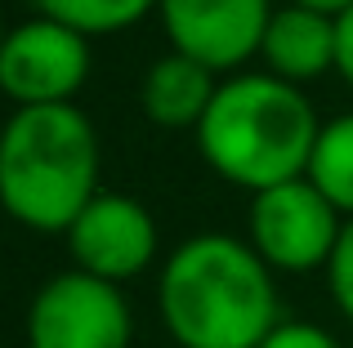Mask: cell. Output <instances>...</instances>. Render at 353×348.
Returning <instances> with one entry per match:
<instances>
[{"label":"cell","mask_w":353,"mask_h":348,"mask_svg":"<svg viewBox=\"0 0 353 348\" xmlns=\"http://www.w3.org/2000/svg\"><path fill=\"white\" fill-rule=\"evenodd\" d=\"M157 313L179 348H259L282 322L273 268L228 232L188 237L165 259Z\"/></svg>","instance_id":"cell-1"},{"label":"cell","mask_w":353,"mask_h":348,"mask_svg":"<svg viewBox=\"0 0 353 348\" xmlns=\"http://www.w3.org/2000/svg\"><path fill=\"white\" fill-rule=\"evenodd\" d=\"M99 197V134L72 103L18 107L0 130V206L32 232H68Z\"/></svg>","instance_id":"cell-2"},{"label":"cell","mask_w":353,"mask_h":348,"mask_svg":"<svg viewBox=\"0 0 353 348\" xmlns=\"http://www.w3.org/2000/svg\"><path fill=\"white\" fill-rule=\"evenodd\" d=\"M313 103L277 76H233L219 85L206 121L197 125V148L206 166L228 183L268 192L309 174L318 148Z\"/></svg>","instance_id":"cell-3"},{"label":"cell","mask_w":353,"mask_h":348,"mask_svg":"<svg viewBox=\"0 0 353 348\" xmlns=\"http://www.w3.org/2000/svg\"><path fill=\"white\" fill-rule=\"evenodd\" d=\"M23 335L27 348H130L134 313L121 286L72 268L32 295Z\"/></svg>","instance_id":"cell-4"},{"label":"cell","mask_w":353,"mask_h":348,"mask_svg":"<svg viewBox=\"0 0 353 348\" xmlns=\"http://www.w3.org/2000/svg\"><path fill=\"white\" fill-rule=\"evenodd\" d=\"M246 228L255 254L273 272H313L331 263L345 219L309 179H291L255 192Z\"/></svg>","instance_id":"cell-5"},{"label":"cell","mask_w":353,"mask_h":348,"mask_svg":"<svg viewBox=\"0 0 353 348\" xmlns=\"http://www.w3.org/2000/svg\"><path fill=\"white\" fill-rule=\"evenodd\" d=\"M90 76V45L81 32L54 23V18H32V23L5 32L0 45V94L14 98L18 107H54L72 103Z\"/></svg>","instance_id":"cell-6"},{"label":"cell","mask_w":353,"mask_h":348,"mask_svg":"<svg viewBox=\"0 0 353 348\" xmlns=\"http://www.w3.org/2000/svg\"><path fill=\"white\" fill-rule=\"evenodd\" d=\"M63 237H68L77 268L99 281H112V286L139 277L157 259L152 215H148V206H139L134 197H121V192H99Z\"/></svg>","instance_id":"cell-7"},{"label":"cell","mask_w":353,"mask_h":348,"mask_svg":"<svg viewBox=\"0 0 353 348\" xmlns=\"http://www.w3.org/2000/svg\"><path fill=\"white\" fill-rule=\"evenodd\" d=\"M174 54L206 63L210 72L241 67L264 45L273 5L268 0H157Z\"/></svg>","instance_id":"cell-8"},{"label":"cell","mask_w":353,"mask_h":348,"mask_svg":"<svg viewBox=\"0 0 353 348\" xmlns=\"http://www.w3.org/2000/svg\"><path fill=\"white\" fill-rule=\"evenodd\" d=\"M259 54L268 63V76L277 80L300 85V80L322 76L327 67H336V18L300 5L273 9Z\"/></svg>","instance_id":"cell-9"},{"label":"cell","mask_w":353,"mask_h":348,"mask_svg":"<svg viewBox=\"0 0 353 348\" xmlns=\"http://www.w3.org/2000/svg\"><path fill=\"white\" fill-rule=\"evenodd\" d=\"M219 94V80L206 63L188 58V54H165L148 67L143 76V112L161 130H197L206 121L210 103Z\"/></svg>","instance_id":"cell-10"},{"label":"cell","mask_w":353,"mask_h":348,"mask_svg":"<svg viewBox=\"0 0 353 348\" xmlns=\"http://www.w3.org/2000/svg\"><path fill=\"white\" fill-rule=\"evenodd\" d=\"M304 179H309L345 219H353V112L336 116L331 125H322Z\"/></svg>","instance_id":"cell-11"},{"label":"cell","mask_w":353,"mask_h":348,"mask_svg":"<svg viewBox=\"0 0 353 348\" xmlns=\"http://www.w3.org/2000/svg\"><path fill=\"white\" fill-rule=\"evenodd\" d=\"M45 18L72 27L81 36H108L134 27L157 0H36Z\"/></svg>","instance_id":"cell-12"},{"label":"cell","mask_w":353,"mask_h":348,"mask_svg":"<svg viewBox=\"0 0 353 348\" xmlns=\"http://www.w3.org/2000/svg\"><path fill=\"white\" fill-rule=\"evenodd\" d=\"M327 286L336 308L345 313V322H353V219H345V232H340L336 254L327 263Z\"/></svg>","instance_id":"cell-13"},{"label":"cell","mask_w":353,"mask_h":348,"mask_svg":"<svg viewBox=\"0 0 353 348\" xmlns=\"http://www.w3.org/2000/svg\"><path fill=\"white\" fill-rule=\"evenodd\" d=\"M259 348H340V340L318 322H300V317H282L268 331V340Z\"/></svg>","instance_id":"cell-14"},{"label":"cell","mask_w":353,"mask_h":348,"mask_svg":"<svg viewBox=\"0 0 353 348\" xmlns=\"http://www.w3.org/2000/svg\"><path fill=\"white\" fill-rule=\"evenodd\" d=\"M336 72L353 85V5L336 18Z\"/></svg>","instance_id":"cell-15"},{"label":"cell","mask_w":353,"mask_h":348,"mask_svg":"<svg viewBox=\"0 0 353 348\" xmlns=\"http://www.w3.org/2000/svg\"><path fill=\"white\" fill-rule=\"evenodd\" d=\"M291 5H300V9H318V14H327V18H340L345 9L353 5V0H291Z\"/></svg>","instance_id":"cell-16"},{"label":"cell","mask_w":353,"mask_h":348,"mask_svg":"<svg viewBox=\"0 0 353 348\" xmlns=\"http://www.w3.org/2000/svg\"><path fill=\"white\" fill-rule=\"evenodd\" d=\"M0 45H5V32H0Z\"/></svg>","instance_id":"cell-17"}]
</instances>
